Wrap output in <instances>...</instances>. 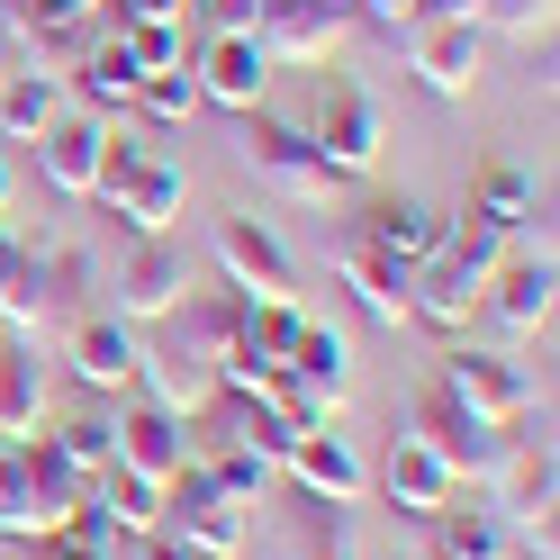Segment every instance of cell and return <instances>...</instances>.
<instances>
[{
	"mask_svg": "<svg viewBox=\"0 0 560 560\" xmlns=\"http://www.w3.org/2000/svg\"><path fill=\"white\" fill-rule=\"evenodd\" d=\"M380 498H389L398 515H425V524H434L452 498H462V479H452L416 434H398V443H389V462H380Z\"/></svg>",
	"mask_w": 560,
	"mask_h": 560,
	"instance_id": "obj_21",
	"label": "cell"
},
{
	"mask_svg": "<svg viewBox=\"0 0 560 560\" xmlns=\"http://www.w3.org/2000/svg\"><path fill=\"white\" fill-rule=\"evenodd\" d=\"M182 299H190V254H182L172 235H127V254H118V271H109V317L154 326V317H172Z\"/></svg>",
	"mask_w": 560,
	"mask_h": 560,
	"instance_id": "obj_9",
	"label": "cell"
},
{
	"mask_svg": "<svg viewBox=\"0 0 560 560\" xmlns=\"http://www.w3.org/2000/svg\"><path fill=\"white\" fill-rule=\"evenodd\" d=\"M462 218L515 244L524 226L542 218V190H534V172H524V163H479V182H470V208H462Z\"/></svg>",
	"mask_w": 560,
	"mask_h": 560,
	"instance_id": "obj_24",
	"label": "cell"
},
{
	"mask_svg": "<svg viewBox=\"0 0 560 560\" xmlns=\"http://www.w3.org/2000/svg\"><path fill=\"white\" fill-rule=\"evenodd\" d=\"M235 163L254 172L271 199H290V208H335V199H343V172L317 154V136L290 127V118L244 109V127H235Z\"/></svg>",
	"mask_w": 560,
	"mask_h": 560,
	"instance_id": "obj_3",
	"label": "cell"
},
{
	"mask_svg": "<svg viewBox=\"0 0 560 560\" xmlns=\"http://www.w3.org/2000/svg\"><path fill=\"white\" fill-rule=\"evenodd\" d=\"M0 27L27 46V63H46V73H73L82 46L100 37L82 0H0Z\"/></svg>",
	"mask_w": 560,
	"mask_h": 560,
	"instance_id": "obj_13",
	"label": "cell"
},
{
	"mask_svg": "<svg viewBox=\"0 0 560 560\" xmlns=\"http://www.w3.org/2000/svg\"><path fill=\"white\" fill-rule=\"evenodd\" d=\"M91 199H109V218L127 235H172V226H182V199H190V172L163 163L145 136H109V145H100Z\"/></svg>",
	"mask_w": 560,
	"mask_h": 560,
	"instance_id": "obj_2",
	"label": "cell"
},
{
	"mask_svg": "<svg viewBox=\"0 0 560 560\" xmlns=\"http://www.w3.org/2000/svg\"><path fill=\"white\" fill-rule=\"evenodd\" d=\"M443 226H452V218H443V208H425V199H380L353 235L371 244V254H389V262H407V271H416L425 254H443Z\"/></svg>",
	"mask_w": 560,
	"mask_h": 560,
	"instance_id": "obj_25",
	"label": "cell"
},
{
	"mask_svg": "<svg viewBox=\"0 0 560 560\" xmlns=\"http://www.w3.org/2000/svg\"><path fill=\"white\" fill-rule=\"evenodd\" d=\"M63 362H73L82 389H136V362H145V343H136L127 317H82L63 335Z\"/></svg>",
	"mask_w": 560,
	"mask_h": 560,
	"instance_id": "obj_20",
	"label": "cell"
},
{
	"mask_svg": "<svg viewBox=\"0 0 560 560\" xmlns=\"http://www.w3.org/2000/svg\"><path fill=\"white\" fill-rule=\"evenodd\" d=\"M190 82H199V100H218V109H262V91H271V55L254 46V37H235V27H208L199 37V55H190Z\"/></svg>",
	"mask_w": 560,
	"mask_h": 560,
	"instance_id": "obj_12",
	"label": "cell"
},
{
	"mask_svg": "<svg viewBox=\"0 0 560 560\" xmlns=\"http://www.w3.org/2000/svg\"><path fill=\"white\" fill-rule=\"evenodd\" d=\"M479 307L498 317V335H542L551 326V262L542 254H515V262H498L488 271V290H479Z\"/></svg>",
	"mask_w": 560,
	"mask_h": 560,
	"instance_id": "obj_19",
	"label": "cell"
},
{
	"mask_svg": "<svg viewBox=\"0 0 560 560\" xmlns=\"http://www.w3.org/2000/svg\"><path fill=\"white\" fill-rule=\"evenodd\" d=\"M244 290H190L163 326V343H145V362H136V380H154V407L172 416H199V407H218V362L244 343Z\"/></svg>",
	"mask_w": 560,
	"mask_h": 560,
	"instance_id": "obj_1",
	"label": "cell"
},
{
	"mask_svg": "<svg viewBox=\"0 0 560 560\" xmlns=\"http://www.w3.org/2000/svg\"><path fill=\"white\" fill-rule=\"evenodd\" d=\"M82 280H91L82 254H37V244H19L10 226H0V326H10L19 343H37L63 307H73Z\"/></svg>",
	"mask_w": 560,
	"mask_h": 560,
	"instance_id": "obj_4",
	"label": "cell"
},
{
	"mask_svg": "<svg viewBox=\"0 0 560 560\" xmlns=\"http://www.w3.org/2000/svg\"><path fill=\"white\" fill-rule=\"evenodd\" d=\"M55 118H63V73L19 63V73L0 82V136H46Z\"/></svg>",
	"mask_w": 560,
	"mask_h": 560,
	"instance_id": "obj_27",
	"label": "cell"
},
{
	"mask_svg": "<svg viewBox=\"0 0 560 560\" xmlns=\"http://www.w3.org/2000/svg\"><path fill=\"white\" fill-rule=\"evenodd\" d=\"M163 534H182L199 560H244L254 524H244V506L208 479V462H182V470H172V488H163Z\"/></svg>",
	"mask_w": 560,
	"mask_h": 560,
	"instance_id": "obj_6",
	"label": "cell"
},
{
	"mask_svg": "<svg viewBox=\"0 0 560 560\" xmlns=\"http://www.w3.org/2000/svg\"><path fill=\"white\" fill-rule=\"evenodd\" d=\"M470 19H479V27H498V37H524V46H542V37H551V0H479Z\"/></svg>",
	"mask_w": 560,
	"mask_h": 560,
	"instance_id": "obj_36",
	"label": "cell"
},
{
	"mask_svg": "<svg viewBox=\"0 0 560 560\" xmlns=\"http://www.w3.org/2000/svg\"><path fill=\"white\" fill-rule=\"evenodd\" d=\"M280 470H290V479H299V488H307V498H317V506H353L362 488H371V470H362V452L343 443L335 425H317V434H299L290 452H280Z\"/></svg>",
	"mask_w": 560,
	"mask_h": 560,
	"instance_id": "obj_16",
	"label": "cell"
},
{
	"mask_svg": "<svg viewBox=\"0 0 560 560\" xmlns=\"http://www.w3.org/2000/svg\"><path fill=\"white\" fill-rule=\"evenodd\" d=\"M118 425V470H145V479H163L172 488V470L190 462V416H172V407H127V416H109Z\"/></svg>",
	"mask_w": 560,
	"mask_h": 560,
	"instance_id": "obj_18",
	"label": "cell"
},
{
	"mask_svg": "<svg viewBox=\"0 0 560 560\" xmlns=\"http://www.w3.org/2000/svg\"><path fill=\"white\" fill-rule=\"evenodd\" d=\"M299 326H307V317H299L290 299H262V307H244V353L280 371V362H290V343H299Z\"/></svg>",
	"mask_w": 560,
	"mask_h": 560,
	"instance_id": "obj_32",
	"label": "cell"
},
{
	"mask_svg": "<svg viewBox=\"0 0 560 560\" xmlns=\"http://www.w3.org/2000/svg\"><path fill=\"white\" fill-rule=\"evenodd\" d=\"M479 290H488V271L443 244V254H425V262L407 271V317H425V326H470Z\"/></svg>",
	"mask_w": 560,
	"mask_h": 560,
	"instance_id": "obj_17",
	"label": "cell"
},
{
	"mask_svg": "<svg viewBox=\"0 0 560 560\" xmlns=\"http://www.w3.org/2000/svg\"><path fill=\"white\" fill-rule=\"evenodd\" d=\"M208 254H218L226 290H244L254 307H262V299H290V254H280V235H271L262 218H218Z\"/></svg>",
	"mask_w": 560,
	"mask_h": 560,
	"instance_id": "obj_14",
	"label": "cell"
},
{
	"mask_svg": "<svg viewBox=\"0 0 560 560\" xmlns=\"http://www.w3.org/2000/svg\"><path fill=\"white\" fill-rule=\"evenodd\" d=\"M280 380H290V389L317 407V416H343V407H353V343H343L335 326H299Z\"/></svg>",
	"mask_w": 560,
	"mask_h": 560,
	"instance_id": "obj_15",
	"label": "cell"
},
{
	"mask_svg": "<svg viewBox=\"0 0 560 560\" xmlns=\"http://www.w3.org/2000/svg\"><path fill=\"white\" fill-rule=\"evenodd\" d=\"M416 443H425L462 488H498L524 434L515 425H488V416H470L462 398H443V389H425V398H416Z\"/></svg>",
	"mask_w": 560,
	"mask_h": 560,
	"instance_id": "obj_5",
	"label": "cell"
},
{
	"mask_svg": "<svg viewBox=\"0 0 560 560\" xmlns=\"http://www.w3.org/2000/svg\"><path fill=\"white\" fill-rule=\"evenodd\" d=\"M82 10H91V0H82Z\"/></svg>",
	"mask_w": 560,
	"mask_h": 560,
	"instance_id": "obj_41",
	"label": "cell"
},
{
	"mask_svg": "<svg viewBox=\"0 0 560 560\" xmlns=\"http://www.w3.org/2000/svg\"><path fill=\"white\" fill-rule=\"evenodd\" d=\"M136 109H145V118H163V127H190V109H199L190 63H182V73H145V82H136Z\"/></svg>",
	"mask_w": 560,
	"mask_h": 560,
	"instance_id": "obj_34",
	"label": "cell"
},
{
	"mask_svg": "<svg viewBox=\"0 0 560 560\" xmlns=\"http://www.w3.org/2000/svg\"><path fill=\"white\" fill-rule=\"evenodd\" d=\"M46 560H118V542H82V534H55Z\"/></svg>",
	"mask_w": 560,
	"mask_h": 560,
	"instance_id": "obj_38",
	"label": "cell"
},
{
	"mask_svg": "<svg viewBox=\"0 0 560 560\" xmlns=\"http://www.w3.org/2000/svg\"><path fill=\"white\" fill-rule=\"evenodd\" d=\"M317 154L343 172V182H362V172L380 163V145H389V109L371 100V82H353V73H326V91H317Z\"/></svg>",
	"mask_w": 560,
	"mask_h": 560,
	"instance_id": "obj_7",
	"label": "cell"
},
{
	"mask_svg": "<svg viewBox=\"0 0 560 560\" xmlns=\"http://www.w3.org/2000/svg\"><path fill=\"white\" fill-rule=\"evenodd\" d=\"M100 145H109V127H100V118H55V127L37 136L46 190H55V199H91V182H100Z\"/></svg>",
	"mask_w": 560,
	"mask_h": 560,
	"instance_id": "obj_23",
	"label": "cell"
},
{
	"mask_svg": "<svg viewBox=\"0 0 560 560\" xmlns=\"http://www.w3.org/2000/svg\"><path fill=\"white\" fill-rule=\"evenodd\" d=\"M362 10L353 0H262L254 10V46L271 63H335L343 46H353Z\"/></svg>",
	"mask_w": 560,
	"mask_h": 560,
	"instance_id": "obj_8",
	"label": "cell"
},
{
	"mask_svg": "<svg viewBox=\"0 0 560 560\" xmlns=\"http://www.w3.org/2000/svg\"><path fill=\"white\" fill-rule=\"evenodd\" d=\"M208 479H218L235 506H262V488H271V462H262V452H244V443H226L218 462H208Z\"/></svg>",
	"mask_w": 560,
	"mask_h": 560,
	"instance_id": "obj_35",
	"label": "cell"
},
{
	"mask_svg": "<svg viewBox=\"0 0 560 560\" xmlns=\"http://www.w3.org/2000/svg\"><path fill=\"white\" fill-rule=\"evenodd\" d=\"M10 199H19V172H10V163H0V218H10Z\"/></svg>",
	"mask_w": 560,
	"mask_h": 560,
	"instance_id": "obj_40",
	"label": "cell"
},
{
	"mask_svg": "<svg viewBox=\"0 0 560 560\" xmlns=\"http://www.w3.org/2000/svg\"><path fill=\"white\" fill-rule=\"evenodd\" d=\"M335 280L362 299V317H380V326H416V317H407V262L371 254L362 235H335Z\"/></svg>",
	"mask_w": 560,
	"mask_h": 560,
	"instance_id": "obj_22",
	"label": "cell"
},
{
	"mask_svg": "<svg viewBox=\"0 0 560 560\" xmlns=\"http://www.w3.org/2000/svg\"><path fill=\"white\" fill-rule=\"evenodd\" d=\"M136 542H145V551H136V560H199L182 534H163V524H154V534H136Z\"/></svg>",
	"mask_w": 560,
	"mask_h": 560,
	"instance_id": "obj_39",
	"label": "cell"
},
{
	"mask_svg": "<svg viewBox=\"0 0 560 560\" xmlns=\"http://www.w3.org/2000/svg\"><path fill=\"white\" fill-rule=\"evenodd\" d=\"M46 425V362L37 343H0V443H37Z\"/></svg>",
	"mask_w": 560,
	"mask_h": 560,
	"instance_id": "obj_26",
	"label": "cell"
},
{
	"mask_svg": "<svg viewBox=\"0 0 560 560\" xmlns=\"http://www.w3.org/2000/svg\"><path fill=\"white\" fill-rule=\"evenodd\" d=\"M91 498L109 515V534H154L163 524V479H145V470H100Z\"/></svg>",
	"mask_w": 560,
	"mask_h": 560,
	"instance_id": "obj_29",
	"label": "cell"
},
{
	"mask_svg": "<svg viewBox=\"0 0 560 560\" xmlns=\"http://www.w3.org/2000/svg\"><path fill=\"white\" fill-rule=\"evenodd\" d=\"M55 452H63L82 479H100V470H118V425H109V416H73V425L55 434Z\"/></svg>",
	"mask_w": 560,
	"mask_h": 560,
	"instance_id": "obj_33",
	"label": "cell"
},
{
	"mask_svg": "<svg viewBox=\"0 0 560 560\" xmlns=\"http://www.w3.org/2000/svg\"><path fill=\"white\" fill-rule=\"evenodd\" d=\"M515 542H506V524H498V506H462V498H452L443 515H434V560H506Z\"/></svg>",
	"mask_w": 560,
	"mask_h": 560,
	"instance_id": "obj_28",
	"label": "cell"
},
{
	"mask_svg": "<svg viewBox=\"0 0 560 560\" xmlns=\"http://www.w3.org/2000/svg\"><path fill=\"white\" fill-rule=\"evenodd\" d=\"M434 389L462 398L470 416H488V425H524V416H534V380H524V362L479 353V343H452L443 371H434Z\"/></svg>",
	"mask_w": 560,
	"mask_h": 560,
	"instance_id": "obj_11",
	"label": "cell"
},
{
	"mask_svg": "<svg viewBox=\"0 0 560 560\" xmlns=\"http://www.w3.org/2000/svg\"><path fill=\"white\" fill-rule=\"evenodd\" d=\"M118 46H127L136 73H182L190 63V19H136V27H118Z\"/></svg>",
	"mask_w": 560,
	"mask_h": 560,
	"instance_id": "obj_31",
	"label": "cell"
},
{
	"mask_svg": "<svg viewBox=\"0 0 560 560\" xmlns=\"http://www.w3.org/2000/svg\"><path fill=\"white\" fill-rule=\"evenodd\" d=\"M407 73L425 82L434 100H470L479 73H488V37H479L470 19L425 10V19H407Z\"/></svg>",
	"mask_w": 560,
	"mask_h": 560,
	"instance_id": "obj_10",
	"label": "cell"
},
{
	"mask_svg": "<svg viewBox=\"0 0 560 560\" xmlns=\"http://www.w3.org/2000/svg\"><path fill=\"white\" fill-rule=\"evenodd\" d=\"M73 73H82V91L100 100V109H136V82H145V73L127 63V46H118V37H91Z\"/></svg>",
	"mask_w": 560,
	"mask_h": 560,
	"instance_id": "obj_30",
	"label": "cell"
},
{
	"mask_svg": "<svg viewBox=\"0 0 560 560\" xmlns=\"http://www.w3.org/2000/svg\"><path fill=\"white\" fill-rule=\"evenodd\" d=\"M362 19H380V27H407V19H425V0H353Z\"/></svg>",
	"mask_w": 560,
	"mask_h": 560,
	"instance_id": "obj_37",
	"label": "cell"
}]
</instances>
